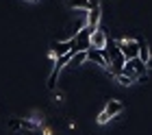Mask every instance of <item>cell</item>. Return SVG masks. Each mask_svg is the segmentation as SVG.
Instances as JSON below:
<instances>
[{"label": "cell", "mask_w": 152, "mask_h": 135, "mask_svg": "<svg viewBox=\"0 0 152 135\" xmlns=\"http://www.w3.org/2000/svg\"><path fill=\"white\" fill-rule=\"evenodd\" d=\"M67 7H70V9H89V2L87 0H67Z\"/></svg>", "instance_id": "8fae6325"}, {"label": "cell", "mask_w": 152, "mask_h": 135, "mask_svg": "<svg viewBox=\"0 0 152 135\" xmlns=\"http://www.w3.org/2000/svg\"><path fill=\"white\" fill-rule=\"evenodd\" d=\"M117 48L124 59H135L139 55V39H117Z\"/></svg>", "instance_id": "7a4b0ae2"}, {"label": "cell", "mask_w": 152, "mask_h": 135, "mask_svg": "<svg viewBox=\"0 0 152 135\" xmlns=\"http://www.w3.org/2000/svg\"><path fill=\"white\" fill-rule=\"evenodd\" d=\"M9 129L11 131H20L22 129V118H11L9 120Z\"/></svg>", "instance_id": "4fadbf2b"}, {"label": "cell", "mask_w": 152, "mask_h": 135, "mask_svg": "<svg viewBox=\"0 0 152 135\" xmlns=\"http://www.w3.org/2000/svg\"><path fill=\"white\" fill-rule=\"evenodd\" d=\"M122 74H126L130 76L133 81H137L141 74H146V63H143L141 59H126V63H124V68H122Z\"/></svg>", "instance_id": "6da1fadb"}, {"label": "cell", "mask_w": 152, "mask_h": 135, "mask_svg": "<svg viewBox=\"0 0 152 135\" xmlns=\"http://www.w3.org/2000/svg\"><path fill=\"white\" fill-rule=\"evenodd\" d=\"M113 79L120 83L122 87H128V85H133V83H135V81L130 79V76H126V74H117V76H113Z\"/></svg>", "instance_id": "7c38bea8"}, {"label": "cell", "mask_w": 152, "mask_h": 135, "mask_svg": "<svg viewBox=\"0 0 152 135\" xmlns=\"http://www.w3.org/2000/svg\"><path fill=\"white\" fill-rule=\"evenodd\" d=\"M100 18H102V9H100V4L98 7H91V9H87V15H85V20H87V26L89 28H100Z\"/></svg>", "instance_id": "8992f818"}, {"label": "cell", "mask_w": 152, "mask_h": 135, "mask_svg": "<svg viewBox=\"0 0 152 135\" xmlns=\"http://www.w3.org/2000/svg\"><path fill=\"white\" fill-rule=\"evenodd\" d=\"M28 2H37V0H28Z\"/></svg>", "instance_id": "e0dca14e"}, {"label": "cell", "mask_w": 152, "mask_h": 135, "mask_svg": "<svg viewBox=\"0 0 152 135\" xmlns=\"http://www.w3.org/2000/svg\"><path fill=\"white\" fill-rule=\"evenodd\" d=\"M65 52H76V41L74 37L65 41H50V55L52 57H63Z\"/></svg>", "instance_id": "3957f363"}, {"label": "cell", "mask_w": 152, "mask_h": 135, "mask_svg": "<svg viewBox=\"0 0 152 135\" xmlns=\"http://www.w3.org/2000/svg\"><path fill=\"white\" fill-rule=\"evenodd\" d=\"M107 41H109L107 33L100 31V28H96V31L91 33V39H89V44H91V48H98V50H102V48L107 46Z\"/></svg>", "instance_id": "52a82bcc"}, {"label": "cell", "mask_w": 152, "mask_h": 135, "mask_svg": "<svg viewBox=\"0 0 152 135\" xmlns=\"http://www.w3.org/2000/svg\"><path fill=\"white\" fill-rule=\"evenodd\" d=\"M109 120H111V118H109L107 111H100V113H98V124H107Z\"/></svg>", "instance_id": "5bb4252c"}, {"label": "cell", "mask_w": 152, "mask_h": 135, "mask_svg": "<svg viewBox=\"0 0 152 135\" xmlns=\"http://www.w3.org/2000/svg\"><path fill=\"white\" fill-rule=\"evenodd\" d=\"M85 61H87V52H85V50H78V52L72 55V59H70L67 66H70V68H78V66H83Z\"/></svg>", "instance_id": "9c48e42d"}, {"label": "cell", "mask_w": 152, "mask_h": 135, "mask_svg": "<svg viewBox=\"0 0 152 135\" xmlns=\"http://www.w3.org/2000/svg\"><path fill=\"white\" fill-rule=\"evenodd\" d=\"M87 61H91L96 63V66H100V68H109V61H107V57H104V50H98V48H87Z\"/></svg>", "instance_id": "5b68a950"}, {"label": "cell", "mask_w": 152, "mask_h": 135, "mask_svg": "<svg viewBox=\"0 0 152 135\" xmlns=\"http://www.w3.org/2000/svg\"><path fill=\"white\" fill-rule=\"evenodd\" d=\"M104 111L109 113V118H117V116H122V111H124V105L117 100V98H111V100L107 103V107Z\"/></svg>", "instance_id": "ba28073f"}, {"label": "cell", "mask_w": 152, "mask_h": 135, "mask_svg": "<svg viewBox=\"0 0 152 135\" xmlns=\"http://www.w3.org/2000/svg\"><path fill=\"white\" fill-rule=\"evenodd\" d=\"M146 70H152V55H150V59L146 61Z\"/></svg>", "instance_id": "2e32d148"}, {"label": "cell", "mask_w": 152, "mask_h": 135, "mask_svg": "<svg viewBox=\"0 0 152 135\" xmlns=\"http://www.w3.org/2000/svg\"><path fill=\"white\" fill-rule=\"evenodd\" d=\"M87 2H89V9H91V7H98L100 4V0H87Z\"/></svg>", "instance_id": "9a60e30c"}, {"label": "cell", "mask_w": 152, "mask_h": 135, "mask_svg": "<svg viewBox=\"0 0 152 135\" xmlns=\"http://www.w3.org/2000/svg\"><path fill=\"white\" fill-rule=\"evenodd\" d=\"M137 59H141L143 63L150 59V48H148V44L143 39H139V55H137Z\"/></svg>", "instance_id": "30bf717a"}, {"label": "cell", "mask_w": 152, "mask_h": 135, "mask_svg": "<svg viewBox=\"0 0 152 135\" xmlns=\"http://www.w3.org/2000/svg\"><path fill=\"white\" fill-rule=\"evenodd\" d=\"M91 33H94V28H89L87 24L83 26L80 31H76V35H74L76 52H78V50H87V48H91V44H89V39H91Z\"/></svg>", "instance_id": "277c9868"}]
</instances>
